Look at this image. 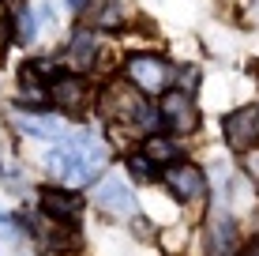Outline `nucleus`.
I'll use <instances>...</instances> for the list:
<instances>
[{"label": "nucleus", "instance_id": "nucleus-7", "mask_svg": "<svg viewBox=\"0 0 259 256\" xmlns=\"http://www.w3.org/2000/svg\"><path fill=\"white\" fill-rule=\"evenodd\" d=\"M94 200H98V207L109 211V215H132V211H136V196H132V189L124 181H117V177H105L102 185H98Z\"/></svg>", "mask_w": 259, "mask_h": 256}, {"label": "nucleus", "instance_id": "nucleus-4", "mask_svg": "<svg viewBox=\"0 0 259 256\" xmlns=\"http://www.w3.org/2000/svg\"><path fill=\"white\" fill-rule=\"evenodd\" d=\"M158 113H162V125L169 132H177V136H188V132L199 128V109L184 91H169L162 105H158Z\"/></svg>", "mask_w": 259, "mask_h": 256}, {"label": "nucleus", "instance_id": "nucleus-9", "mask_svg": "<svg viewBox=\"0 0 259 256\" xmlns=\"http://www.w3.org/2000/svg\"><path fill=\"white\" fill-rule=\"evenodd\" d=\"M41 211H46L49 218H57V223H71V218L83 211V200H79L75 192H68V189H46L41 192Z\"/></svg>", "mask_w": 259, "mask_h": 256}, {"label": "nucleus", "instance_id": "nucleus-1", "mask_svg": "<svg viewBox=\"0 0 259 256\" xmlns=\"http://www.w3.org/2000/svg\"><path fill=\"white\" fill-rule=\"evenodd\" d=\"M98 113H102L109 125L143 132V136L158 132L154 125L162 121V113L143 98V91H136V87H128V83H109V87H105L102 98H98Z\"/></svg>", "mask_w": 259, "mask_h": 256}, {"label": "nucleus", "instance_id": "nucleus-13", "mask_svg": "<svg viewBox=\"0 0 259 256\" xmlns=\"http://www.w3.org/2000/svg\"><path fill=\"white\" fill-rule=\"evenodd\" d=\"M207 245H210V256H233L237 249V226L229 218H214V226L207 230Z\"/></svg>", "mask_w": 259, "mask_h": 256}, {"label": "nucleus", "instance_id": "nucleus-17", "mask_svg": "<svg viewBox=\"0 0 259 256\" xmlns=\"http://www.w3.org/2000/svg\"><path fill=\"white\" fill-rule=\"evenodd\" d=\"M15 42V26H12V15H8V8L0 4V57L8 53V46Z\"/></svg>", "mask_w": 259, "mask_h": 256}, {"label": "nucleus", "instance_id": "nucleus-3", "mask_svg": "<svg viewBox=\"0 0 259 256\" xmlns=\"http://www.w3.org/2000/svg\"><path fill=\"white\" fill-rule=\"evenodd\" d=\"M124 72H128V83L143 94H162L169 87V79H173V68H169L162 57H150V53L128 57V68H124Z\"/></svg>", "mask_w": 259, "mask_h": 256}, {"label": "nucleus", "instance_id": "nucleus-2", "mask_svg": "<svg viewBox=\"0 0 259 256\" xmlns=\"http://www.w3.org/2000/svg\"><path fill=\"white\" fill-rule=\"evenodd\" d=\"M105 166V147L98 143L91 132H79L75 139L60 143L57 151L49 155V170L57 173V181L64 185H87L102 173Z\"/></svg>", "mask_w": 259, "mask_h": 256}, {"label": "nucleus", "instance_id": "nucleus-15", "mask_svg": "<svg viewBox=\"0 0 259 256\" xmlns=\"http://www.w3.org/2000/svg\"><path fill=\"white\" fill-rule=\"evenodd\" d=\"M91 19L102 23V26H117V23L124 19V0H94Z\"/></svg>", "mask_w": 259, "mask_h": 256}, {"label": "nucleus", "instance_id": "nucleus-6", "mask_svg": "<svg viewBox=\"0 0 259 256\" xmlns=\"http://www.w3.org/2000/svg\"><path fill=\"white\" fill-rule=\"evenodd\" d=\"M165 185H169V192H173L177 200L192 204V200H199L203 192H207V173L195 162H173L165 170Z\"/></svg>", "mask_w": 259, "mask_h": 256}, {"label": "nucleus", "instance_id": "nucleus-16", "mask_svg": "<svg viewBox=\"0 0 259 256\" xmlns=\"http://www.w3.org/2000/svg\"><path fill=\"white\" fill-rule=\"evenodd\" d=\"M128 170H132V177H139V181L154 177V162H150L147 155H128Z\"/></svg>", "mask_w": 259, "mask_h": 256}, {"label": "nucleus", "instance_id": "nucleus-21", "mask_svg": "<svg viewBox=\"0 0 259 256\" xmlns=\"http://www.w3.org/2000/svg\"><path fill=\"white\" fill-rule=\"evenodd\" d=\"M0 218H4V215H0Z\"/></svg>", "mask_w": 259, "mask_h": 256}, {"label": "nucleus", "instance_id": "nucleus-18", "mask_svg": "<svg viewBox=\"0 0 259 256\" xmlns=\"http://www.w3.org/2000/svg\"><path fill=\"white\" fill-rule=\"evenodd\" d=\"M240 256H259V237H255V241H248V245H244V252H240Z\"/></svg>", "mask_w": 259, "mask_h": 256}, {"label": "nucleus", "instance_id": "nucleus-19", "mask_svg": "<svg viewBox=\"0 0 259 256\" xmlns=\"http://www.w3.org/2000/svg\"><path fill=\"white\" fill-rule=\"evenodd\" d=\"M68 4H71V8H87L91 0H68Z\"/></svg>", "mask_w": 259, "mask_h": 256}, {"label": "nucleus", "instance_id": "nucleus-10", "mask_svg": "<svg viewBox=\"0 0 259 256\" xmlns=\"http://www.w3.org/2000/svg\"><path fill=\"white\" fill-rule=\"evenodd\" d=\"M64 64H68L75 76L87 72V68L94 64V34H91V30H75V34H71V46H68Z\"/></svg>", "mask_w": 259, "mask_h": 256}, {"label": "nucleus", "instance_id": "nucleus-8", "mask_svg": "<svg viewBox=\"0 0 259 256\" xmlns=\"http://www.w3.org/2000/svg\"><path fill=\"white\" fill-rule=\"evenodd\" d=\"M49 94H53V102L60 105V109H68V113H79L87 105V79L83 76H60V79H53L49 83Z\"/></svg>", "mask_w": 259, "mask_h": 256}, {"label": "nucleus", "instance_id": "nucleus-12", "mask_svg": "<svg viewBox=\"0 0 259 256\" xmlns=\"http://www.w3.org/2000/svg\"><path fill=\"white\" fill-rule=\"evenodd\" d=\"M143 155H147L154 166H173L177 158H181L177 139H173V136H162V132H150V136L143 139Z\"/></svg>", "mask_w": 259, "mask_h": 256}, {"label": "nucleus", "instance_id": "nucleus-11", "mask_svg": "<svg viewBox=\"0 0 259 256\" xmlns=\"http://www.w3.org/2000/svg\"><path fill=\"white\" fill-rule=\"evenodd\" d=\"M15 125H19V132H26V136H38V139H57L60 132V121L49 117V113H15Z\"/></svg>", "mask_w": 259, "mask_h": 256}, {"label": "nucleus", "instance_id": "nucleus-14", "mask_svg": "<svg viewBox=\"0 0 259 256\" xmlns=\"http://www.w3.org/2000/svg\"><path fill=\"white\" fill-rule=\"evenodd\" d=\"M8 15H12V26H15V42H34V30H38V23H34V12L26 8V0H4Z\"/></svg>", "mask_w": 259, "mask_h": 256}, {"label": "nucleus", "instance_id": "nucleus-20", "mask_svg": "<svg viewBox=\"0 0 259 256\" xmlns=\"http://www.w3.org/2000/svg\"><path fill=\"white\" fill-rule=\"evenodd\" d=\"M252 8H255V19H259V0H252Z\"/></svg>", "mask_w": 259, "mask_h": 256}, {"label": "nucleus", "instance_id": "nucleus-5", "mask_svg": "<svg viewBox=\"0 0 259 256\" xmlns=\"http://www.w3.org/2000/svg\"><path fill=\"white\" fill-rule=\"evenodd\" d=\"M226 143L233 151H252L259 143V105H240L226 117Z\"/></svg>", "mask_w": 259, "mask_h": 256}]
</instances>
